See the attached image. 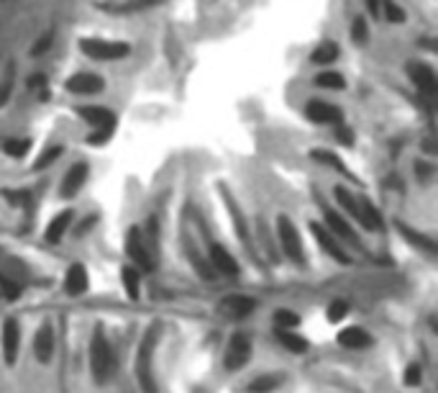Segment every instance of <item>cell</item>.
<instances>
[{
  "instance_id": "obj_39",
  "label": "cell",
  "mask_w": 438,
  "mask_h": 393,
  "mask_svg": "<svg viewBox=\"0 0 438 393\" xmlns=\"http://www.w3.org/2000/svg\"><path fill=\"white\" fill-rule=\"evenodd\" d=\"M110 136H113V129H95L93 134H88L85 144H90V147H100V144L110 142Z\"/></svg>"
},
{
  "instance_id": "obj_37",
  "label": "cell",
  "mask_w": 438,
  "mask_h": 393,
  "mask_svg": "<svg viewBox=\"0 0 438 393\" xmlns=\"http://www.w3.org/2000/svg\"><path fill=\"white\" fill-rule=\"evenodd\" d=\"M13 80H16V75H13V67L6 72V80L0 83V108L11 101V93H13Z\"/></svg>"
},
{
  "instance_id": "obj_21",
  "label": "cell",
  "mask_w": 438,
  "mask_h": 393,
  "mask_svg": "<svg viewBox=\"0 0 438 393\" xmlns=\"http://www.w3.org/2000/svg\"><path fill=\"white\" fill-rule=\"evenodd\" d=\"M223 198H226V208H229V213H231V224H234L236 234L241 239V245L249 250V229H246V219H244L241 208H239V203H236L234 195H231L226 188H223Z\"/></svg>"
},
{
  "instance_id": "obj_26",
  "label": "cell",
  "mask_w": 438,
  "mask_h": 393,
  "mask_svg": "<svg viewBox=\"0 0 438 393\" xmlns=\"http://www.w3.org/2000/svg\"><path fill=\"white\" fill-rule=\"evenodd\" d=\"M282 380H285V375H274V373H269V375H259V378H254L251 383L246 386V393H272V391H277V388L282 386Z\"/></svg>"
},
{
  "instance_id": "obj_11",
  "label": "cell",
  "mask_w": 438,
  "mask_h": 393,
  "mask_svg": "<svg viewBox=\"0 0 438 393\" xmlns=\"http://www.w3.org/2000/svg\"><path fill=\"white\" fill-rule=\"evenodd\" d=\"M305 116L313 123H333V126H341L343 111L333 103H325V101H311L305 106Z\"/></svg>"
},
{
  "instance_id": "obj_23",
  "label": "cell",
  "mask_w": 438,
  "mask_h": 393,
  "mask_svg": "<svg viewBox=\"0 0 438 393\" xmlns=\"http://www.w3.org/2000/svg\"><path fill=\"white\" fill-rule=\"evenodd\" d=\"M277 340H280V344L287 352L303 354L311 349V342L305 340L303 335H298V332H292V329H277Z\"/></svg>"
},
{
  "instance_id": "obj_35",
  "label": "cell",
  "mask_w": 438,
  "mask_h": 393,
  "mask_svg": "<svg viewBox=\"0 0 438 393\" xmlns=\"http://www.w3.org/2000/svg\"><path fill=\"white\" fill-rule=\"evenodd\" d=\"M423 383V367L418 365V362H410V365L405 367V386L407 388H415Z\"/></svg>"
},
{
  "instance_id": "obj_14",
  "label": "cell",
  "mask_w": 438,
  "mask_h": 393,
  "mask_svg": "<svg viewBox=\"0 0 438 393\" xmlns=\"http://www.w3.org/2000/svg\"><path fill=\"white\" fill-rule=\"evenodd\" d=\"M208 262L213 270H218L221 275H239L241 267H239V260L231 255L223 245H210L208 250Z\"/></svg>"
},
{
  "instance_id": "obj_41",
  "label": "cell",
  "mask_w": 438,
  "mask_h": 393,
  "mask_svg": "<svg viewBox=\"0 0 438 393\" xmlns=\"http://www.w3.org/2000/svg\"><path fill=\"white\" fill-rule=\"evenodd\" d=\"M0 290H3V296L8 298V301H16V298L21 296V288L13 280H8V277H0Z\"/></svg>"
},
{
  "instance_id": "obj_18",
  "label": "cell",
  "mask_w": 438,
  "mask_h": 393,
  "mask_svg": "<svg viewBox=\"0 0 438 393\" xmlns=\"http://www.w3.org/2000/svg\"><path fill=\"white\" fill-rule=\"evenodd\" d=\"M88 288H90V275H88V270H85V265H80V262L70 265L67 272H64V290H67L70 296H83Z\"/></svg>"
},
{
  "instance_id": "obj_3",
  "label": "cell",
  "mask_w": 438,
  "mask_h": 393,
  "mask_svg": "<svg viewBox=\"0 0 438 393\" xmlns=\"http://www.w3.org/2000/svg\"><path fill=\"white\" fill-rule=\"evenodd\" d=\"M123 250H126V257L131 260V267H136L141 272L157 270V255L152 252V247H149V242H146L144 232H141L139 226H131L126 232Z\"/></svg>"
},
{
  "instance_id": "obj_1",
  "label": "cell",
  "mask_w": 438,
  "mask_h": 393,
  "mask_svg": "<svg viewBox=\"0 0 438 393\" xmlns=\"http://www.w3.org/2000/svg\"><path fill=\"white\" fill-rule=\"evenodd\" d=\"M159 335H162V324H154L139 342V352H136V380L144 393H159L157 378H154V349H157Z\"/></svg>"
},
{
  "instance_id": "obj_17",
  "label": "cell",
  "mask_w": 438,
  "mask_h": 393,
  "mask_svg": "<svg viewBox=\"0 0 438 393\" xmlns=\"http://www.w3.org/2000/svg\"><path fill=\"white\" fill-rule=\"evenodd\" d=\"M338 344L343 349H369L375 344V337L362 327H346L338 332Z\"/></svg>"
},
{
  "instance_id": "obj_12",
  "label": "cell",
  "mask_w": 438,
  "mask_h": 393,
  "mask_svg": "<svg viewBox=\"0 0 438 393\" xmlns=\"http://www.w3.org/2000/svg\"><path fill=\"white\" fill-rule=\"evenodd\" d=\"M323 219H325V229H328L333 237L338 239V242H346V245H359V237H356L354 226L349 224V221L343 219L341 213L330 211V208H325L323 211Z\"/></svg>"
},
{
  "instance_id": "obj_5",
  "label": "cell",
  "mask_w": 438,
  "mask_h": 393,
  "mask_svg": "<svg viewBox=\"0 0 438 393\" xmlns=\"http://www.w3.org/2000/svg\"><path fill=\"white\" fill-rule=\"evenodd\" d=\"M277 237H280V247L287 255V260H292V262H303L305 260L303 239H300L298 226L292 224L290 216H277Z\"/></svg>"
},
{
  "instance_id": "obj_31",
  "label": "cell",
  "mask_w": 438,
  "mask_h": 393,
  "mask_svg": "<svg viewBox=\"0 0 438 393\" xmlns=\"http://www.w3.org/2000/svg\"><path fill=\"white\" fill-rule=\"evenodd\" d=\"M274 327L277 329H295L300 327V314H295V311L290 309H277L274 311Z\"/></svg>"
},
{
  "instance_id": "obj_36",
  "label": "cell",
  "mask_w": 438,
  "mask_h": 393,
  "mask_svg": "<svg viewBox=\"0 0 438 393\" xmlns=\"http://www.w3.org/2000/svg\"><path fill=\"white\" fill-rule=\"evenodd\" d=\"M351 39H354L356 44H367L369 41V29H367V21L364 19L354 21V26H351Z\"/></svg>"
},
{
  "instance_id": "obj_2",
  "label": "cell",
  "mask_w": 438,
  "mask_h": 393,
  "mask_svg": "<svg viewBox=\"0 0 438 393\" xmlns=\"http://www.w3.org/2000/svg\"><path fill=\"white\" fill-rule=\"evenodd\" d=\"M115 370V354L110 347L108 337L103 332V327L93 329V340H90V373L95 378L98 386H105Z\"/></svg>"
},
{
  "instance_id": "obj_43",
  "label": "cell",
  "mask_w": 438,
  "mask_h": 393,
  "mask_svg": "<svg viewBox=\"0 0 438 393\" xmlns=\"http://www.w3.org/2000/svg\"><path fill=\"white\" fill-rule=\"evenodd\" d=\"M336 136H338V142L346 144V147H351V144H354V139H351L354 134H351L349 129H343V126H338V129H336Z\"/></svg>"
},
{
  "instance_id": "obj_25",
  "label": "cell",
  "mask_w": 438,
  "mask_h": 393,
  "mask_svg": "<svg viewBox=\"0 0 438 393\" xmlns=\"http://www.w3.org/2000/svg\"><path fill=\"white\" fill-rule=\"evenodd\" d=\"M121 283H123V290H126V296L131 301H139L141 298V277H139V270L126 265L121 270Z\"/></svg>"
},
{
  "instance_id": "obj_7",
  "label": "cell",
  "mask_w": 438,
  "mask_h": 393,
  "mask_svg": "<svg viewBox=\"0 0 438 393\" xmlns=\"http://www.w3.org/2000/svg\"><path fill=\"white\" fill-rule=\"evenodd\" d=\"M311 232H313V237H316L318 247H320V250H323L330 260H336V262H341V265H351L349 252L343 250L341 242H338V239L333 237V234H330L323 224H318V221H311Z\"/></svg>"
},
{
  "instance_id": "obj_30",
  "label": "cell",
  "mask_w": 438,
  "mask_h": 393,
  "mask_svg": "<svg viewBox=\"0 0 438 393\" xmlns=\"http://www.w3.org/2000/svg\"><path fill=\"white\" fill-rule=\"evenodd\" d=\"M336 57H338V44H333V41H323V44L316 46V52H313V62H316V65L336 62Z\"/></svg>"
},
{
  "instance_id": "obj_40",
  "label": "cell",
  "mask_w": 438,
  "mask_h": 393,
  "mask_svg": "<svg viewBox=\"0 0 438 393\" xmlns=\"http://www.w3.org/2000/svg\"><path fill=\"white\" fill-rule=\"evenodd\" d=\"M3 195H6V200L8 203H13V206H26L28 198H31L28 190H3Z\"/></svg>"
},
{
  "instance_id": "obj_15",
  "label": "cell",
  "mask_w": 438,
  "mask_h": 393,
  "mask_svg": "<svg viewBox=\"0 0 438 393\" xmlns=\"http://www.w3.org/2000/svg\"><path fill=\"white\" fill-rule=\"evenodd\" d=\"M103 88H105V83L95 72H77L67 80V91L75 93V96H95Z\"/></svg>"
},
{
  "instance_id": "obj_28",
  "label": "cell",
  "mask_w": 438,
  "mask_h": 393,
  "mask_svg": "<svg viewBox=\"0 0 438 393\" xmlns=\"http://www.w3.org/2000/svg\"><path fill=\"white\" fill-rule=\"evenodd\" d=\"M316 85L318 88H323V91H343V88H346V80H343L341 72L325 70L316 78Z\"/></svg>"
},
{
  "instance_id": "obj_34",
  "label": "cell",
  "mask_w": 438,
  "mask_h": 393,
  "mask_svg": "<svg viewBox=\"0 0 438 393\" xmlns=\"http://www.w3.org/2000/svg\"><path fill=\"white\" fill-rule=\"evenodd\" d=\"M62 155H64V147H59V144H57V147L44 149V152H41V157L33 162V170H46L49 165H54V162H57Z\"/></svg>"
},
{
  "instance_id": "obj_4",
  "label": "cell",
  "mask_w": 438,
  "mask_h": 393,
  "mask_svg": "<svg viewBox=\"0 0 438 393\" xmlns=\"http://www.w3.org/2000/svg\"><path fill=\"white\" fill-rule=\"evenodd\" d=\"M80 49L90 59H100V62H113V59H123L131 54V44L108 39H83L80 41Z\"/></svg>"
},
{
  "instance_id": "obj_27",
  "label": "cell",
  "mask_w": 438,
  "mask_h": 393,
  "mask_svg": "<svg viewBox=\"0 0 438 393\" xmlns=\"http://www.w3.org/2000/svg\"><path fill=\"white\" fill-rule=\"evenodd\" d=\"M333 195H336L338 203H341V206L346 208V213H349L351 219H354L356 224H359V200H356L354 195H351L349 190H346V188H343V185H336V188H333Z\"/></svg>"
},
{
  "instance_id": "obj_6",
  "label": "cell",
  "mask_w": 438,
  "mask_h": 393,
  "mask_svg": "<svg viewBox=\"0 0 438 393\" xmlns=\"http://www.w3.org/2000/svg\"><path fill=\"white\" fill-rule=\"evenodd\" d=\"M249 357H251V340H249L244 332H236L229 340L226 354H223V367H226L229 373H236V370H241V367L246 365Z\"/></svg>"
},
{
  "instance_id": "obj_32",
  "label": "cell",
  "mask_w": 438,
  "mask_h": 393,
  "mask_svg": "<svg viewBox=\"0 0 438 393\" xmlns=\"http://www.w3.org/2000/svg\"><path fill=\"white\" fill-rule=\"evenodd\" d=\"M3 152H6L8 157L21 160V157H26L31 152V139H8V142L3 144Z\"/></svg>"
},
{
  "instance_id": "obj_19",
  "label": "cell",
  "mask_w": 438,
  "mask_h": 393,
  "mask_svg": "<svg viewBox=\"0 0 438 393\" xmlns=\"http://www.w3.org/2000/svg\"><path fill=\"white\" fill-rule=\"evenodd\" d=\"M221 309H223V314L234 316V319H246V316L256 309V301L251 296H244V293H234V296L223 298Z\"/></svg>"
},
{
  "instance_id": "obj_8",
  "label": "cell",
  "mask_w": 438,
  "mask_h": 393,
  "mask_svg": "<svg viewBox=\"0 0 438 393\" xmlns=\"http://www.w3.org/2000/svg\"><path fill=\"white\" fill-rule=\"evenodd\" d=\"M407 75L413 80V85L418 88L426 98H436L438 93V78L436 70L426 62H407Z\"/></svg>"
},
{
  "instance_id": "obj_16",
  "label": "cell",
  "mask_w": 438,
  "mask_h": 393,
  "mask_svg": "<svg viewBox=\"0 0 438 393\" xmlns=\"http://www.w3.org/2000/svg\"><path fill=\"white\" fill-rule=\"evenodd\" d=\"M77 116L88 121L93 129H113L115 126V113L103 106H83V108H77Z\"/></svg>"
},
{
  "instance_id": "obj_44",
  "label": "cell",
  "mask_w": 438,
  "mask_h": 393,
  "mask_svg": "<svg viewBox=\"0 0 438 393\" xmlns=\"http://www.w3.org/2000/svg\"><path fill=\"white\" fill-rule=\"evenodd\" d=\"M367 8H369V14L377 19V16L382 14V0H367Z\"/></svg>"
},
{
  "instance_id": "obj_42",
  "label": "cell",
  "mask_w": 438,
  "mask_h": 393,
  "mask_svg": "<svg viewBox=\"0 0 438 393\" xmlns=\"http://www.w3.org/2000/svg\"><path fill=\"white\" fill-rule=\"evenodd\" d=\"M51 44H54V34H51V31H46L44 36H41V39H38L36 44H33L31 54H33V57H41V54H44Z\"/></svg>"
},
{
  "instance_id": "obj_20",
  "label": "cell",
  "mask_w": 438,
  "mask_h": 393,
  "mask_svg": "<svg viewBox=\"0 0 438 393\" xmlns=\"http://www.w3.org/2000/svg\"><path fill=\"white\" fill-rule=\"evenodd\" d=\"M72 221H75V213H72V208H70V211L57 213V216H54V219L49 221V226H46L44 239L49 242V245H57V242H62L64 234L70 232Z\"/></svg>"
},
{
  "instance_id": "obj_33",
  "label": "cell",
  "mask_w": 438,
  "mask_h": 393,
  "mask_svg": "<svg viewBox=\"0 0 438 393\" xmlns=\"http://www.w3.org/2000/svg\"><path fill=\"white\" fill-rule=\"evenodd\" d=\"M346 314H349V301H343V298H338V301H330V306L325 309V319H328L330 324L343 322V319H346Z\"/></svg>"
},
{
  "instance_id": "obj_22",
  "label": "cell",
  "mask_w": 438,
  "mask_h": 393,
  "mask_svg": "<svg viewBox=\"0 0 438 393\" xmlns=\"http://www.w3.org/2000/svg\"><path fill=\"white\" fill-rule=\"evenodd\" d=\"M311 157H313V160H316V162H320V165H328L330 170H336V173H341L343 178H349L351 183H356V175L351 173V170L346 168V165H343L341 157L333 155V152H328V149H313Z\"/></svg>"
},
{
  "instance_id": "obj_38",
  "label": "cell",
  "mask_w": 438,
  "mask_h": 393,
  "mask_svg": "<svg viewBox=\"0 0 438 393\" xmlns=\"http://www.w3.org/2000/svg\"><path fill=\"white\" fill-rule=\"evenodd\" d=\"M382 11L387 14V19L392 21V24H402L405 21V14H402L400 6H395L392 0H382Z\"/></svg>"
},
{
  "instance_id": "obj_10",
  "label": "cell",
  "mask_w": 438,
  "mask_h": 393,
  "mask_svg": "<svg viewBox=\"0 0 438 393\" xmlns=\"http://www.w3.org/2000/svg\"><path fill=\"white\" fill-rule=\"evenodd\" d=\"M54 347H57V337H54V327L49 322L41 324L33 335V357H36L41 365H49L51 357H54Z\"/></svg>"
},
{
  "instance_id": "obj_24",
  "label": "cell",
  "mask_w": 438,
  "mask_h": 393,
  "mask_svg": "<svg viewBox=\"0 0 438 393\" xmlns=\"http://www.w3.org/2000/svg\"><path fill=\"white\" fill-rule=\"evenodd\" d=\"M395 226H397V232L407 239V245L418 247V250L428 252V255H436V242H433L431 237H426L423 232H415V229H410L407 224H395Z\"/></svg>"
},
{
  "instance_id": "obj_13",
  "label": "cell",
  "mask_w": 438,
  "mask_h": 393,
  "mask_svg": "<svg viewBox=\"0 0 438 393\" xmlns=\"http://www.w3.org/2000/svg\"><path fill=\"white\" fill-rule=\"evenodd\" d=\"M3 354H6L8 365H16L21 352V324L19 319H6L3 324Z\"/></svg>"
},
{
  "instance_id": "obj_9",
  "label": "cell",
  "mask_w": 438,
  "mask_h": 393,
  "mask_svg": "<svg viewBox=\"0 0 438 393\" xmlns=\"http://www.w3.org/2000/svg\"><path fill=\"white\" fill-rule=\"evenodd\" d=\"M88 178H90L88 162H77V165H72V168L67 170V175H64L62 185H59V198H64V200L75 198V195L83 190L85 183H88Z\"/></svg>"
},
{
  "instance_id": "obj_29",
  "label": "cell",
  "mask_w": 438,
  "mask_h": 393,
  "mask_svg": "<svg viewBox=\"0 0 438 393\" xmlns=\"http://www.w3.org/2000/svg\"><path fill=\"white\" fill-rule=\"evenodd\" d=\"M165 0H126V3H118V6H108V11H115V14H139V11H146V8H154Z\"/></svg>"
}]
</instances>
